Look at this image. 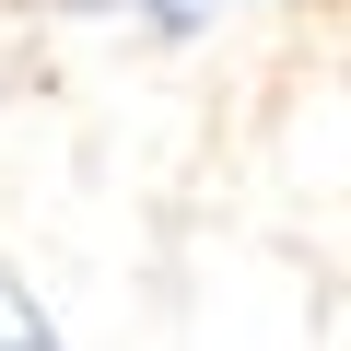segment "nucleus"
Returning <instances> with one entry per match:
<instances>
[{"mask_svg":"<svg viewBox=\"0 0 351 351\" xmlns=\"http://www.w3.org/2000/svg\"><path fill=\"white\" fill-rule=\"evenodd\" d=\"M47 12H71V24H141L152 47H188V36H211V12H199V0H47Z\"/></svg>","mask_w":351,"mask_h":351,"instance_id":"1","label":"nucleus"},{"mask_svg":"<svg viewBox=\"0 0 351 351\" xmlns=\"http://www.w3.org/2000/svg\"><path fill=\"white\" fill-rule=\"evenodd\" d=\"M0 351H59V316H47V293L0 258Z\"/></svg>","mask_w":351,"mask_h":351,"instance_id":"2","label":"nucleus"},{"mask_svg":"<svg viewBox=\"0 0 351 351\" xmlns=\"http://www.w3.org/2000/svg\"><path fill=\"white\" fill-rule=\"evenodd\" d=\"M199 12H234V0H199Z\"/></svg>","mask_w":351,"mask_h":351,"instance_id":"3","label":"nucleus"}]
</instances>
